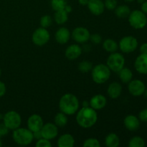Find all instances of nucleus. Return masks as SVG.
Instances as JSON below:
<instances>
[{
    "label": "nucleus",
    "instance_id": "12",
    "mask_svg": "<svg viewBox=\"0 0 147 147\" xmlns=\"http://www.w3.org/2000/svg\"><path fill=\"white\" fill-rule=\"evenodd\" d=\"M40 131L42 137L50 141L57 137L58 134V127L55 123H47L43 125Z\"/></svg>",
    "mask_w": 147,
    "mask_h": 147
},
{
    "label": "nucleus",
    "instance_id": "47",
    "mask_svg": "<svg viewBox=\"0 0 147 147\" xmlns=\"http://www.w3.org/2000/svg\"><path fill=\"white\" fill-rule=\"evenodd\" d=\"M125 1H126V2H132V1H135V0H124Z\"/></svg>",
    "mask_w": 147,
    "mask_h": 147
},
{
    "label": "nucleus",
    "instance_id": "8",
    "mask_svg": "<svg viewBox=\"0 0 147 147\" xmlns=\"http://www.w3.org/2000/svg\"><path fill=\"white\" fill-rule=\"evenodd\" d=\"M138 40L134 36H125L121 39L119 47L123 53H131L134 52L138 47Z\"/></svg>",
    "mask_w": 147,
    "mask_h": 147
},
{
    "label": "nucleus",
    "instance_id": "7",
    "mask_svg": "<svg viewBox=\"0 0 147 147\" xmlns=\"http://www.w3.org/2000/svg\"><path fill=\"white\" fill-rule=\"evenodd\" d=\"M3 123L9 130H14L21 125L22 117L15 111H9L4 115Z\"/></svg>",
    "mask_w": 147,
    "mask_h": 147
},
{
    "label": "nucleus",
    "instance_id": "27",
    "mask_svg": "<svg viewBox=\"0 0 147 147\" xmlns=\"http://www.w3.org/2000/svg\"><path fill=\"white\" fill-rule=\"evenodd\" d=\"M68 119H67V115L60 111L55 115L54 119V123L57 127H64L67 125Z\"/></svg>",
    "mask_w": 147,
    "mask_h": 147
},
{
    "label": "nucleus",
    "instance_id": "3",
    "mask_svg": "<svg viewBox=\"0 0 147 147\" xmlns=\"http://www.w3.org/2000/svg\"><path fill=\"white\" fill-rule=\"evenodd\" d=\"M13 140L20 146H27L32 142L33 133L26 128H17L13 130Z\"/></svg>",
    "mask_w": 147,
    "mask_h": 147
},
{
    "label": "nucleus",
    "instance_id": "19",
    "mask_svg": "<svg viewBox=\"0 0 147 147\" xmlns=\"http://www.w3.org/2000/svg\"><path fill=\"white\" fill-rule=\"evenodd\" d=\"M71 37V33L70 30L66 27H60L56 31L55 34V38L57 42L59 44L64 45L67 43Z\"/></svg>",
    "mask_w": 147,
    "mask_h": 147
},
{
    "label": "nucleus",
    "instance_id": "20",
    "mask_svg": "<svg viewBox=\"0 0 147 147\" xmlns=\"http://www.w3.org/2000/svg\"><path fill=\"white\" fill-rule=\"evenodd\" d=\"M122 93V86L119 82H113L107 88L108 96L112 99H116L120 97Z\"/></svg>",
    "mask_w": 147,
    "mask_h": 147
},
{
    "label": "nucleus",
    "instance_id": "17",
    "mask_svg": "<svg viewBox=\"0 0 147 147\" xmlns=\"http://www.w3.org/2000/svg\"><path fill=\"white\" fill-rule=\"evenodd\" d=\"M82 54V48L79 45L73 44L69 45L66 48L65 52V55L66 58L70 60H76Z\"/></svg>",
    "mask_w": 147,
    "mask_h": 147
},
{
    "label": "nucleus",
    "instance_id": "48",
    "mask_svg": "<svg viewBox=\"0 0 147 147\" xmlns=\"http://www.w3.org/2000/svg\"><path fill=\"white\" fill-rule=\"evenodd\" d=\"M2 146V142H1V138L0 137V147Z\"/></svg>",
    "mask_w": 147,
    "mask_h": 147
},
{
    "label": "nucleus",
    "instance_id": "37",
    "mask_svg": "<svg viewBox=\"0 0 147 147\" xmlns=\"http://www.w3.org/2000/svg\"><path fill=\"white\" fill-rule=\"evenodd\" d=\"M140 121L147 122V108L141 111L139 113V117Z\"/></svg>",
    "mask_w": 147,
    "mask_h": 147
},
{
    "label": "nucleus",
    "instance_id": "42",
    "mask_svg": "<svg viewBox=\"0 0 147 147\" xmlns=\"http://www.w3.org/2000/svg\"><path fill=\"white\" fill-rule=\"evenodd\" d=\"M64 10L66 11V12L67 13V14H69V13H70L72 11L71 6H70V5H68V4H67V5L65 6V7Z\"/></svg>",
    "mask_w": 147,
    "mask_h": 147
},
{
    "label": "nucleus",
    "instance_id": "9",
    "mask_svg": "<svg viewBox=\"0 0 147 147\" xmlns=\"http://www.w3.org/2000/svg\"><path fill=\"white\" fill-rule=\"evenodd\" d=\"M50 39V34L48 30L43 27H40L35 30L32 36V40L33 43L35 45L40 46V47L47 44Z\"/></svg>",
    "mask_w": 147,
    "mask_h": 147
},
{
    "label": "nucleus",
    "instance_id": "40",
    "mask_svg": "<svg viewBox=\"0 0 147 147\" xmlns=\"http://www.w3.org/2000/svg\"><path fill=\"white\" fill-rule=\"evenodd\" d=\"M33 137H34V139H37V140H38V139L42 138V137L41 131H38L33 132Z\"/></svg>",
    "mask_w": 147,
    "mask_h": 147
},
{
    "label": "nucleus",
    "instance_id": "41",
    "mask_svg": "<svg viewBox=\"0 0 147 147\" xmlns=\"http://www.w3.org/2000/svg\"><path fill=\"white\" fill-rule=\"evenodd\" d=\"M141 10H142L144 13H145V14H147V0H146L143 4H142Z\"/></svg>",
    "mask_w": 147,
    "mask_h": 147
},
{
    "label": "nucleus",
    "instance_id": "22",
    "mask_svg": "<svg viewBox=\"0 0 147 147\" xmlns=\"http://www.w3.org/2000/svg\"><path fill=\"white\" fill-rule=\"evenodd\" d=\"M119 73V76L120 80L123 83H129L133 79V73L128 67H123Z\"/></svg>",
    "mask_w": 147,
    "mask_h": 147
},
{
    "label": "nucleus",
    "instance_id": "26",
    "mask_svg": "<svg viewBox=\"0 0 147 147\" xmlns=\"http://www.w3.org/2000/svg\"><path fill=\"white\" fill-rule=\"evenodd\" d=\"M54 20L58 24H63L68 20V14L64 9L56 11L54 14Z\"/></svg>",
    "mask_w": 147,
    "mask_h": 147
},
{
    "label": "nucleus",
    "instance_id": "14",
    "mask_svg": "<svg viewBox=\"0 0 147 147\" xmlns=\"http://www.w3.org/2000/svg\"><path fill=\"white\" fill-rule=\"evenodd\" d=\"M123 124L127 130L130 131H136L140 127V120L134 115H128L124 118Z\"/></svg>",
    "mask_w": 147,
    "mask_h": 147
},
{
    "label": "nucleus",
    "instance_id": "4",
    "mask_svg": "<svg viewBox=\"0 0 147 147\" xmlns=\"http://www.w3.org/2000/svg\"><path fill=\"white\" fill-rule=\"evenodd\" d=\"M91 76L95 83L97 84H103L110 78L111 70L105 64L96 65L92 68Z\"/></svg>",
    "mask_w": 147,
    "mask_h": 147
},
{
    "label": "nucleus",
    "instance_id": "39",
    "mask_svg": "<svg viewBox=\"0 0 147 147\" xmlns=\"http://www.w3.org/2000/svg\"><path fill=\"white\" fill-rule=\"evenodd\" d=\"M141 54H147V42L143 43L139 48Z\"/></svg>",
    "mask_w": 147,
    "mask_h": 147
},
{
    "label": "nucleus",
    "instance_id": "11",
    "mask_svg": "<svg viewBox=\"0 0 147 147\" xmlns=\"http://www.w3.org/2000/svg\"><path fill=\"white\" fill-rule=\"evenodd\" d=\"M90 33L88 29L83 27H78L73 30L71 37L77 43L83 44L88 42L90 39Z\"/></svg>",
    "mask_w": 147,
    "mask_h": 147
},
{
    "label": "nucleus",
    "instance_id": "13",
    "mask_svg": "<svg viewBox=\"0 0 147 147\" xmlns=\"http://www.w3.org/2000/svg\"><path fill=\"white\" fill-rule=\"evenodd\" d=\"M27 129H30L32 132L38 131L41 130L42 127L44 125L42 118L38 114H32L28 118L27 121Z\"/></svg>",
    "mask_w": 147,
    "mask_h": 147
},
{
    "label": "nucleus",
    "instance_id": "18",
    "mask_svg": "<svg viewBox=\"0 0 147 147\" xmlns=\"http://www.w3.org/2000/svg\"><path fill=\"white\" fill-rule=\"evenodd\" d=\"M89 103H90V107L93 108L96 111H98L103 109L106 106L107 100H106V98L103 95L97 94L90 98Z\"/></svg>",
    "mask_w": 147,
    "mask_h": 147
},
{
    "label": "nucleus",
    "instance_id": "24",
    "mask_svg": "<svg viewBox=\"0 0 147 147\" xmlns=\"http://www.w3.org/2000/svg\"><path fill=\"white\" fill-rule=\"evenodd\" d=\"M103 47L108 53H115L119 49V44L112 39H106L103 42Z\"/></svg>",
    "mask_w": 147,
    "mask_h": 147
},
{
    "label": "nucleus",
    "instance_id": "28",
    "mask_svg": "<svg viewBox=\"0 0 147 147\" xmlns=\"http://www.w3.org/2000/svg\"><path fill=\"white\" fill-rule=\"evenodd\" d=\"M129 147H144L146 145L144 139L141 136H134L129 140Z\"/></svg>",
    "mask_w": 147,
    "mask_h": 147
},
{
    "label": "nucleus",
    "instance_id": "30",
    "mask_svg": "<svg viewBox=\"0 0 147 147\" xmlns=\"http://www.w3.org/2000/svg\"><path fill=\"white\" fill-rule=\"evenodd\" d=\"M78 70L83 73H87L93 68V65L88 60H83L78 64Z\"/></svg>",
    "mask_w": 147,
    "mask_h": 147
},
{
    "label": "nucleus",
    "instance_id": "46",
    "mask_svg": "<svg viewBox=\"0 0 147 147\" xmlns=\"http://www.w3.org/2000/svg\"><path fill=\"white\" fill-rule=\"evenodd\" d=\"M144 97L145 98H147V88H146V89H145V90H144Z\"/></svg>",
    "mask_w": 147,
    "mask_h": 147
},
{
    "label": "nucleus",
    "instance_id": "51",
    "mask_svg": "<svg viewBox=\"0 0 147 147\" xmlns=\"http://www.w3.org/2000/svg\"><path fill=\"white\" fill-rule=\"evenodd\" d=\"M146 26H147V24H146Z\"/></svg>",
    "mask_w": 147,
    "mask_h": 147
},
{
    "label": "nucleus",
    "instance_id": "21",
    "mask_svg": "<svg viewBox=\"0 0 147 147\" xmlns=\"http://www.w3.org/2000/svg\"><path fill=\"white\" fill-rule=\"evenodd\" d=\"M75 144V139L70 134H64L57 139L59 147H73Z\"/></svg>",
    "mask_w": 147,
    "mask_h": 147
},
{
    "label": "nucleus",
    "instance_id": "32",
    "mask_svg": "<svg viewBox=\"0 0 147 147\" xmlns=\"http://www.w3.org/2000/svg\"><path fill=\"white\" fill-rule=\"evenodd\" d=\"M83 146L84 147H100V144L98 139L94 138H89L83 142Z\"/></svg>",
    "mask_w": 147,
    "mask_h": 147
},
{
    "label": "nucleus",
    "instance_id": "29",
    "mask_svg": "<svg viewBox=\"0 0 147 147\" xmlns=\"http://www.w3.org/2000/svg\"><path fill=\"white\" fill-rule=\"evenodd\" d=\"M51 7L54 11L64 9L65 6L67 5L66 0H51Z\"/></svg>",
    "mask_w": 147,
    "mask_h": 147
},
{
    "label": "nucleus",
    "instance_id": "31",
    "mask_svg": "<svg viewBox=\"0 0 147 147\" xmlns=\"http://www.w3.org/2000/svg\"><path fill=\"white\" fill-rule=\"evenodd\" d=\"M52 23H53V20H52V17L50 15L46 14V15L42 16L40 18V24L41 27H43V28L47 29V27L51 25Z\"/></svg>",
    "mask_w": 147,
    "mask_h": 147
},
{
    "label": "nucleus",
    "instance_id": "10",
    "mask_svg": "<svg viewBox=\"0 0 147 147\" xmlns=\"http://www.w3.org/2000/svg\"><path fill=\"white\" fill-rule=\"evenodd\" d=\"M145 89H146V86L144 83L141 80L132 79L128 83V90L129 93L134 97H139L142 96L144 93Z\"/></svg>",
    "mask_w": 147,
    "mask_h": 147
},
{
    "label": "nucleus",
    "instance_id": "15",
    "mask_svg": "<svg viewBox=\"0 0 147 147\" xmlns=\"http://www.w3.org/2000/svg\"><path fill=\"white\" fill-rule=\"evenodd\" d=\"M89 11L96 16H99L105 10L104 2L102 0H89L87 4Z\"/></svg>",
    "mask_w": 147,
    "mask_h": 147
},
{
    "label": "nucleus",
    "instance_id": "1",
    "mask_svg": "<svg viewBox=\"0 0 147 147\" xmlns=\"http://www.w3.org/2000/svg\"><path fill=\"white\" fill-rule=\"evenodd\" d=\"M98 121V114L96 111L90 106L82 107L77 111L76 121L82 128L88 129L96 123Z\"/></svg>",
    "mask_w": 147,
    "mask_h": 147
},
{
    "label": "nucleus",
    "instance_id": "49",
    "mask_svg": "<svg viewBox=\"0 0 147 147\" xmlns=\"http://www.w3.org/2000/svg\"><path fill=\"white\" fill-rule=\"evenodd\" d=\"M3 117H4V115L0 114V119H3Z\"/></svg>",
    "mask_w": 147,
    "mask_h": 147
},
{
    "label": "nucleus",
    "instance_id": "33",
    "mask_svg": "<svg viewBox=\"0 0 147 147\" xmlns=\"http://www.w3.org/2000/svg\"><path fill=\"white\" fill-rule=\"evenodd\" d=\"M35 146L37 147H51L52 144L48 139L41 138L37 141Z\"/></svg>",
    "mask_w": 147,
    "mask_h": 147
},
{
    "label": "nucleus",
    "instance_id": "45",
    "mask_svg": "<svg viewBox=\"0 0 147 147\" xmlns=\"http://www.w3.org/2000/svg\"><path fill=\"white\" fill-rule=\"evenodd\" d=\"M136 1H137V2L139 3V4H143L144 2L145 1H146V0H136Z\"/></svg>",
    "mask_w": 147,
    "mask_h": 147
},
{
    "label": "nucleus",
    "instance_id": "25",
    "mask_svg": "<svg viewBox=\"0 0 147 147\" xmlns=\"http://www.w3.org/2000/svg\"><path fill=\"white\" fill-rule=\"evenodd\" d=\"M114 10L116 17H119V18H126V17H129V14L131 13V9L129 7H128L127 5H125V4L118 6Z\"/></svg>",
    "mask_w": 147,
    "mask_h": 147
},
{
    "label": "nucleus",
    "instance_id": "38",
    "mask_svg": "<svg viewBox=\"0 0 147 147\" xmlns=\"http://www.w3.org/2000/svg\"><path fill=\"white\" fill-rule=\"evenodd\" d=\"M6 91H7L6 85L2 81H0V97L4 96L5 95Z\"/></svg>",
    "mask_w": 147,
    "mask_h": 147
},
{
    "label": "nucleus",
    "instance_id": "16",
    "mask_svg": "<svg viewBox=\"0 0 147 147\" xmlns=\"http://www.w3.org/2000/svg\"><path fill=\"white\" fill-rule=\"evenodd\" d=\"M135 70L142 75H147V54H140L134 61Z\"/></svg>",
    "mask_w": 147,
    "mask_h": 147
},
{
    "label": "nucleus",
    "instance_id": "44",
    "mask_svg": "<svg viewBox=\"0 0 147 147\" xmlns=\"http://www.w3.org/2000/svg\"><path fill=\"white\" fill-rule=\"evenodd\" d=\"M88 106H90V103L88 100H84L82 103V107H88Z\"/></svg>",
    "mask_w": 147,
    "mask_h": 147
},
{
    "label": "nucleus",
    "instance_id": "43",
    "mask_svg": "<svg viewBox=\"0 0 147 147\" xmlns=\"http://www.w3.org/2000/svg\"><path fill=\"white\" fill-rule=\"evenodd\" d=\"M89 0H78V2L82 6H87Z\"/></svg>",
    "mask_w": 147,
    "mask_h": 147
},
{
    "label": "nucleus",
    "instance_id": "34",
    "mask_svg": "<svg viewBox=\"0 0 147 147\" xmlns=\"http://www.w3.org/2000/svg\"><path fill=\"white\" fill-rule=\"evenodd\" d=\"M117 0H106L104 2V6L105 8L112 11L116 9V7H117Z\"/></svg>",
    "mask_w": 147,
    "mask_h": 147
},
{
    "label": "nucleus",
    "instance_id": "6",
    "mask_svg": "<svg viewBox=\"0 0 147 147\" xmlns=\"http://www.w3.org/2000/svg\"><path fill=\"white\" fill-rule=\"evenodd\" d=\"M106 65L109 67L111 71L118 73L120 71L125 65V57L121 53H112L106 61Z\"/></svg>",
    "mask_w": 147,
    "mask_h": 147
},
{
    "label": "nucleus",
    "instance_id": "5",
    "mask_svg": "<svg viewBox=\"0 0 147 147\" xmlns=\"http://www.w3.org/2000/svg\"><path fill=\"white\" fill-rule=\"evenodd\" d=\"M128 20L131 27L135 30H142L146 27L147 24V17L142 10L136 9L131 11L128 17Z\"/></svg>",
    "mask_w": 147,
    "mask_h": 147
},
{
    "label": "nucleus",
    "instance_id": "23",
    "mask_svg": "<svg viewBox=\"0 0 147 147\" xmlns=\"http://www.w3.org/2000/svg\"><path fill=\"white\" fill-rule=\"evenodd\" d=\"M105 144L108 147H117L120 144V139L115 133H111L106 136Z\"/></svg>",
    "mask_w": 147,
    "mask_h": 147
},
{
    "label": "nucleus",
    "instance_id": "35",
    "mask_svg": "<svg viewBox=\"0 0 147 147\" xmlns=\"http://www.w3.org/2000/svg\"><path fill=\"white\" fill-rule=\"evenodd\" d=\"M89 40L95 45H99L102 42V37L100 34H90V39Z\"/></svg>",
    "mask_w": 147,
    "mask_h": 147
},
{
    "label": "nucleus",
    "instance_id": "50",
    "mask_svg": "<svg viewBox=\"0 0 147 147\" xmlns=\"http://www.w3.org/2000/svg\"><path fill=\"white\" fill-rule=\"evenodd\" d=\"M1 69H0V76H1Z\"/></svg>",
    "mask_w": 147,
    "mask_h": 147
},
{
    "label": "nucleus",
    "instance_id": "36",
    "mask_svg": "<svg viewBox=\"0 0 147 147\" xmlns=\"http://www.w3.org/2000/svg\"><path fill=\"white\" fill-rule=\"evenodd\" d=\"M9 131V129L5 126L4 123H0V137L1 138L8 134Z\"/></svg>",
    "mask_w": 147,
    "mask_h": 147
},
{
    "label": "nucleus",
    "instance_id": "2",
    "mask_svg": "<svg viewBox=\"0 0 147 147\" xmlns=\"http://www.w3.org/2000/svg\"><path fill=\"white\" fill-rule=\"evenodd\" d=\"M80 107V103L78 98L72 93H65L59 101V109L60 111L67 116H71L77 113Z\"/></svg>",
    "mask_w": 147,
    "mask_h": 147
}]
</instances>
